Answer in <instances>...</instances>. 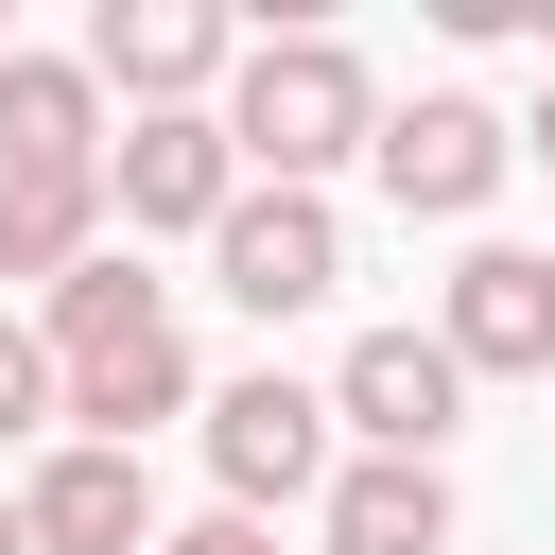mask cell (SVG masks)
<instances>
[{
	"mask_svg": "<svg viewBox=\"0 0 555 555\" xmlns=\"http://www.w3.org/2000/svg\"><path fill=\"white\" fill-rule=\"evenodd\" d=\"M364 139H382V104H364V52H347V35H260V52H243V104H225L243 191H312V173L364 156Z\"/></svg>",
	"mask_w": 555,
	"mask_h": 555,
	"instance_id": "obj_1",
	"label": "cell"
},
{
	"mask_svg": "<svg viewBox=\"0 0 555 555\" xmlns=\"http://www.w3.org/2000/svg\"><path fill=\"white\" fill-rule=\"evenodd\" d=\"M330 416L364 434V468H434V434L468 416V364H451L434 330H364L347 382H330Z\"/></svg>",
	"mask_w": 555,
	"mask_h": 555,
	"instance_id": "obj_2",
	"label": "cell"
},
{
	"mask_svg": "<svg viewBox=\"0 0 555 555\" xmlns=\"http://www.w3.org/2000/svg\"><path fill=\"white\" fill-rule=\"evenodd\" d=\"M208 260H225V295L278 330V312H312V295L347 278V225H330V191H225Z\"/></svg>",
	"mask_w": 555,
	"mask_h": 555,
	"instance_id": "obj_3",
	"label": "cell"
},
{
	"mask_svg": "<svg viewBox=\"0 0 555 555\" xmlns=\"http://www.w3.org/2000/svg\"><path fill=\"white\" fill-rule=\"evenodd\" d=\"M364 156H382V191H399V208H434V225H451V208H486V191H503L520 121H486L468 87H416V104H399V121L364 139Z\"/></svg>",
	"mask_w": 555,
	"mask_h": 555,
	"instance_id": "obj_4",
	"label": "cell"
},
{
	"mask_svg": "<svg viewBox=\"0 0 555 555\" xmlns=\"http://www.w3.org/2000/svg\"><path fill=\"white\" fill-rule=\"evenodd\" d=\"M208 468H225V520L295 503V486L330 468V399H312V382H278V364H260V382H225V399H208Z\"/></svg>",
	"mask_w": 555,
	"mask_h": 555,
	"instance_id": "obj_5",
	"label": "cell"
},
{
	"mask_svg": "<svg viewBox=\"0 0 555 555\" xmlns=\"http://www.w3.org/2000/svg\"><path fill=\"white\" fill-rule=\"evenodd\" d=\"M208 69H225V17L208 0H104L87 17V87H139V121H173Z\"/></svg>",
	"mask_w": 555,
	"mask_h": 555,
	"instance_id": "obj_6",
	"label": "cell"
},
{
	"mask_svg": "<svg viewBox=\"0 0 555 555\" xmlns=\"http://www.w3.org/2000/svg\"><path fill=\"white\" fill-rule=\"evenodd\" d=\"M434 347L451 364H503V382H555V260H520V243L451 260V330Z\"/></svg>",
	"mask_w": 555,
	"mask_h": 555,
	"instance_id": "obj_7",
	"label": "cell"
},
{
	"mask_svg": "<svg viewBox=\"0 0 555 555\" xmlns=\"http://www.w3.org/2000/svg\"><path fill=\"white\" fill-rule=\"evenodd\" d=\"M225 191H243V156H225V121H191V104L104 156V208H139V225H225Z\"/></svg>",
	"mask_w": 555,
	"mask_h": 555,
	"instance_id": "obj_8",
	"label": "cell"
},
{
	"mask_svg": "<svg viewBox=\"0 0 555 555\" xmlns=\"http://www.w3.org/2000/svg\"><path fill=\"white\" fill-rule=\"evenodd\" d=\"M139 520H156V503H139V451H87V434L17 486V538H35V555H139Z\"/></svg>",
	"mask_w": 555,
	"mask_h": 555,
	"instance_id": "obj_9",
	"label": "cell"
},
{
	"mask_svg": "<svg viewBox=\"0 0 555 555\" xmlns=\"http://www.w3.org/2000/svg\"><path fill=\"white\" fill-rule=\"evenodd\" d=\"M0 173H104V87L69 52H0Z\"/></svg>",
	"mask_w": 555,
	"mask_h": 555,
	"instance_id": "obj_10",
	"label": "cell"
},
{
	"mask_svg": "<svg viewBox=\"0 0 555 555\" xmlns=\"http://www.w3.org/2000/svg\"><path fill=\"white\" fill-rule=\"evenodd\" d=\"M52 416H87V451H139L156 416H191V347L156 330V347H121V364H69V382H52Z\"/></svg>",
	"mask_w": 555,
	"mask_h": 555,
	"instance_id": "obj_11",
	"label": "cell"
},
{
	"mask_svg": "<svg viewBox=\"0 0 555 555\" xmlns=\"http://www.w3.org/2000/svg\"><path fill=\"white\" fill-rule=\"evenodd\" d=\"M156 330H173V312H156L139 260H69V278H52V382H69V364H121V347H156Z\"/></svg>",
	"mask_w": 555,
	"mask_h": 555,
	"instance_id": "obj_12",
	"label": "cell"
},
{
	"mask_svg": "<svg viewBox=\"0 0 555 555\" xmlns=\"http://www.w3.org/2000/svg\"><path fill=\"white\" fill-rule=\"evenodd\" d=\"M330 555H451V486L434 468H347L330 486Z\"/></svg>",
	"mask_w": 555,
	"mask_h": 555,
	"instance_id": "obj_13",
	"label": "cell"
},
{
	"mask_svg": "<svg viewBox=\"0 0 555 555\" xmlns=\"http://www.w3.org/2000/svg\"><path fill=\"white\" fill-rule=\"evenodd\" d=\"M104 225V173H0V278H69Z\"/></svg>",
	"mask_w": 555,
	"mask_h": 555,
	"instance_id": "obj_14",
	"label": "cell"
},
{
	"mask_svg": "<svg viewBox=\"0 0 555 555\" xmlns=\"http://www.w3.org/2000/svg\"><path fill=\"white\" fill-rule=\"evenodd\" d=\"M17 434H52V347H35V330H0V451H17Z\"/></svg>",
	"mask_w": 555,
	"mask_h": 555,
	"instance_id": "obj_15",
	"label": "cell"
},
{
	"mask_svg": "<svg viewBox=\"0 0 555 555\" xmlns=\"http://www.w3.org/2000/svg\"><path fill=\"white\" fill-rule=\"evenodd\" d=\"M139 555H278L260 520H191V538H139Z\"/></svg>",
	"mask_w": 555,
	"mask_h": 555,
	"instance_id": "obj_16",
	"label": "cell"
},
{
	"mask_svg": "<svg viewBox=\"0 0 555 555\" xmlns=\"http://www.w3.org/2000/svg\"><path fill=\"white\" fill-rule=\"evenodd\" d=\"M520 156H555V87H538V121H520Z\"/></svg>",
	"mask_w": 555,
	"mask_h": 555,
	"instance_id": "obj_17",
	"label": "cell"
},
{
	"mask_svg": "<svg viewBox=\"0 0 555 555\" xmlns=\"http://www.w3.org/2000/svg\"><path fill=\"white\" fill-rule=\"evenodd\" d=\"M0 555H35V538H17V503H0Z\"/></svg>",
	"mask_w": 555,
	"mask_h": 555,
	"instance_id": "obj_18",
	"label": "cell"
},
{
	"mask_svg": "<svg viewBox=\"0 0 555 555\" xmlns=\"http://www.w3.org/2000/svg\"><path fill=\"white\" fill-rule=\"evenodd\" d=\"M0 52H17V35H0Z\"/></svg>",
	"mask_w": 555,
	"mask_h": 555,
	"instance_id": "obj_19",
	"label": "cell"
}]
</instances>
